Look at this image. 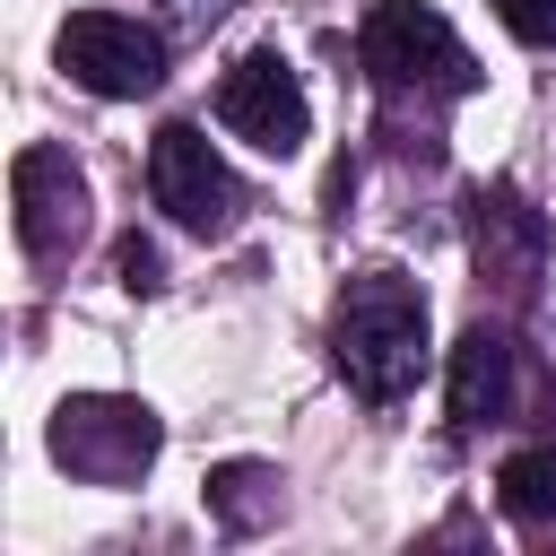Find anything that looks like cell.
Returning a JSON list of instances; mask_svg holds the SVG:
<instances>
[{"label":"cell","mask_w":556,"mask_h":556,"mask_svg":"<svg viewBox=\"0 0 556 556\" xmlns=\"http://www.w3.org/2000/svg\"><path fill=\"white\" fill-rule=\"evenodd\" d=\"M330 356H339V374H348L356 400H374V408L408 400L417 374H426V295L400 269L348 278L339 321H330Z\"/></svg>","instance_id":"1"},{"label":"cell","mask_w":556,"mask_h":556,"mask_svg":"<svg viewBox=\"0 0 556 556\" xmlns=\"http://www.w3.org/2000/svg\"><path fill=\"white\" fill-rule=\"evenodd\" d=\"M356 61H365V78H374V96L391 104V113H426V104H452V96H469L478 87V61H469V43L443 26V9H426V0H382L374 17H365V35H356Z\"/></svg>","instance_id":"2"},{"label":"cell","mask_w":556,"mask_h":556,"mask_svg":"<svg viewBox=\"0 0 556 556\" xmlns=\"http://www.w3.org/2000/svg\"><path fill=\"white\" fill-rule=\"evenodd\" d=\"M165 426L148 400H122V391H70L52 408V460L87 486H130L148 460H156Z\"/></svg>","instance_id":"3"},{"label":"cell","mask_w":556,"mask_h":556,"mask_svg":"<svg viewBox=\"0 0 556 556\" xmlns=\"http://www.w3.org/2000/svg\"><path fill=\"white\" fill-rule=\"evenodd\" d=\"M148 191H156V208H165L182 235H200V243H217V235L243 217V182L226 174V156H217L191 122H165V130H156V148H148Z\"/></svg>","instance_id":"4"},{"label":"cell","mask_w":556,"mask_h":556,"mask_svg":"<svg viewBox=\"0 0 556 556\" xmlns=\"http://www.w3.org/2000/svg\"><path fill=\"white\" fill-rule=\"evenodd\" d=\"M61 70L87 87V96H156L165 87V35L139 26V17H113V9H78L61 26Z\"/></svg>","instance_id":"5"},{"label":"cell","mask_w":556,"mask_h":556,"mask_svg":"<svg viewBox=\"0 0 556 556\" xmlns=\"http://www.w3.org/2000/svg\"><path fill=\"white\" fill-rule=\"evenodd\" d=\"M217 122H226L235 139H252L261 156H295V148H304V122H313L295 61H287V52H243V61L217 78Z\"/></svg>","instance_id":"6"},{"label":"cell","mask_w":556,"mask_h":556,"mask_svg":"<svg viewBox=\"0 0 556 556\" xmlns=\"http://www.w3.org/2000/svg\"><path fill=\"white\" fill-rule=\"evenodd\" d=\"M9 200H17V243L35 261H61L87 235V174L70 165V148H26L9 165Z\"/></svg>","instance_id":"7"},{"label":"cell","mask_w":556,"mask_h":556,"mask_svg":"<svg viewBox=\"0 0 556 556\" xmlns=\"http://www.w3.org/2000/svg\"><path fill=\"white\" fill-rule=\"evenodd\" d=\"M469 252H478L486 278L530 287V278H539V252H547V217H539L513 182H495V191L469 200Z\"/></svg>","instance_id":"8"},{"label":"cell","mask_w":556,"mask_h":556,"mask_svg":"<svg viewBox=\"0 0 556 556\" xmlns=\"http://www.w3.org/2000/svg\"><path fill=\"white\" fill-rule=\"evenodd\" d=\"M504 400H513V339L478 321L452 348V417L460 426H486V417H504Z\"/></svg>","instance_id":"9"},{"label":"cell","mask_w":556,"mask_h":556,"mask_svg":"<svg viewBox=\"0 0 556 556\" xmlns=\"http://www.w3.org/2000/svg\"><path fill=\"white\" fill-rule=\"evenodd\" d=\"M278 513H287V478H278L269 460H217V469H208V521H217V530L252 539V530H269Z\"/></svg>","instance_id":"10"},{"label":"cell","mask_w":556,"mask_h":556,"mask_svg":"<svg viewBox=\"0 0 556 556\" xmlns=\"http://www.w3.org/2000/svg\"><path fill=\"white\" fill-rule=\"evenodd\" d=\"M495 495L521 530H556V443H530L495 469Z\"/></svg>","instance_id":"11"},{"label":"cell","mask_w":556,"mask_h":556,"mask_svg":"<svg viewBox=\"0 0 556 556\" xmlns=\"http://www.w3.org/2000/svg\"><path fill=\"white\" fill-rule=\"evenodd\" d=\"M113 269H122V287H130V295H156V287H165V261H156V243H148V235H122Z\"/></svg>","instance_id":"12"},{"label":"cell","mask_w":556,"mask_h":556,"mask_svg":"<svg viewBox=\"0 0 556 556\" xmlns=\"http://www.w3.org/2000/svg\"><path fill=\"white\" fill-rule=\"evenodd\" d=\"M495 17H504L521 43H556V0H495Z\"/></svg>","instance_id":"13"},{"label":"cell","mask_w":556,"mask_h":556,"mask_svg":"<svg viewBox=\"0 0 556 556\" xmlns=\"http://www.w3.org/2000/svg\"><path fill=\"white\" fill-rule=\"evenodd\" d=\"M182 17H226V0H174Z\"/></svg>","instance_id":"14"}]
</instances>
